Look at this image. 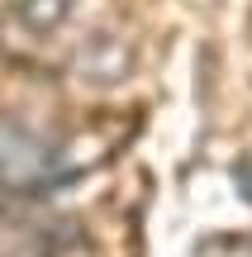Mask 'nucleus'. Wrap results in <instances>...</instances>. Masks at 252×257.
Returning <instances> with one entry per match:
<instances>
[{
    "label": "nucleus",
    "mask_w": 252,
    "mask_h": 257,
    "mask_svg": "<svg viewBox=\"0 0 252 257\" xmlns=\"http://www.w3.org/2000/svg\"><path fill=\"white\" fill-rule=\"evenodd\" d=\"M57 181V148L24 119H0V210Z\"/></svg>",
    "instance_id": "1"
},
{
    "label": "nucleus",
    "mask_w": 252,
    "mask_h": 257,
    "mask_svg": "<svg viewBox=\"0 0 252 257\" xmlns=\"http://www.w3.org/2000/svg\"><path fill=\"white\" fill-rule=\"evenodd\" d=\"M72 10H76V0H10L15 24L24 29V34H34V38L57 34V29L72 19Z\"/></svg>",
    "instance_id": "2"
},
{
    "label": "nucleus",
    "mask_w": 252,
    "mask_h": 257,
    "mask_svg": "<svg viewBox=\"0 0 252 257\" xmlns=\"http://www.w3.org/2000/svg\"><path fill=\"white\" fill-rule=\"evenodd\" d=\"M233 186H238V195L252 205V153L238 157V167H233Z\"/></svg>",
    "instance_id": "3"
}]
</instances>
